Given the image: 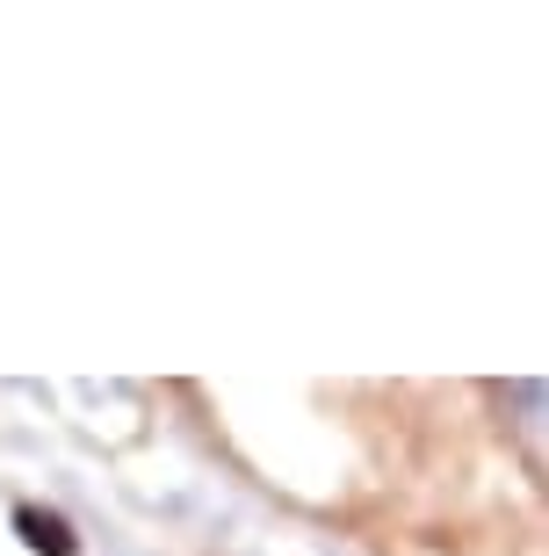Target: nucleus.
<instances>
[{
    "label": "nucleus",
    "mask_w": 549,
    "mask_h": 556,
    "mask_svg": "<svg viewBox=\"0 0 549 556\" xmlns=\"http://www.w3.org/2000/svg\"><path fill=\"white\" fill-rule=\"evenodd\" d=\"M22 542L37 556H73V535H65V520H51V514H22Z\"/></svg>",
    "instance_id": "1"
}]
</instances>
